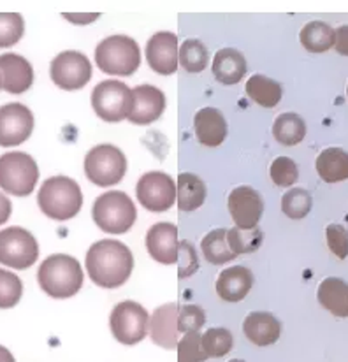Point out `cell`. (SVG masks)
<instances>
[{"label": "cell", "instance_id": "1", "mask_svg": "<svg viewBox=\"0 0 348 362\" xmlns=\"http://www.w3.org/2000/svg\"><path fill=\"white\" fill-rule=\"evenodd\" d=\"M85 264L93 284L103 288H118L132 274L134 257L123 243L103 240L90 246Z\"/></svg>", "mask_w": 348, "mask_h": 362}, {"label": "cell", "instance_id": "2", "mask_svg": "<svg viewBox=\"0 0 348 362\" xmlns=\"http://www.w3.org/2000/svg\"><path fill=\"white\" fill-rule=\"evenodd\" d=\"M83 269L78 260L65 253L50 255L39 266L37 281L42 291L55 299L72 298L83 287Z\"/></svg>", "mask_w": 348, "mask_h": 362}, {"label": "cell", "instance_id": "3", "mask_svg": "<svg viewBox=\"0 0 348 362\" xmlns=\"http://www.w3.org/2000/svg\"><path fill=\"white\" fill-rule=\"evenodd\" d=\"M37 204L48 218L67 222L74 218L83 206V194L79 185L67 176H53L41 185Z\"/></svg>", "mask_w": 348, "mask_h": 362}, {"label": "cell", "instance_id": "4", "mask_svg": "<svg viewBox=\"0 0 348 362\" xmlns=\"http://www.w3.org/2000/svg\"><path fill=\"white\" fill-rule=\"evenodd\" d=\"M92 218L104 233L125 234L136 223L137 209L125 192L111 190L95 199Z\"/></svg>", "mask_w": 348, "mask_h": 362}, {"label": "cell", "instance_id": "5", "mask_svg": "<svg viewBox=\"0 0 348 362\" xmlns=\"http://www.w3.org/2000/svg\"><path fill=\"white\" fill-rule=\"evenodd\" d=\"M95 64L111 76H130L141 64L139 46L127 35H111L97 45Z\"/></svg>", "mask_w": 348, "mask_h": 362}, {"label": "cell", "instance_id": "6", "mask_svg": "<svg viewBox=\"0 0 348 362\" xmlns=\"http://www.w3.org/2000/svg\"><path fill=\"white\" fill-rule=\"evenodd\" d=\"M39 168L34 158L23 151H9L0 157V188L6 194L25 197L34 192Z\"/></svg>", "mask_w": 348, "mask_h": 362}, {"label": "cell", "instance_id": "7", "mask_svg": "<svg viewBox=\"0 0 348 362\" xmlns=\"http://www.w3.org/2000/svg\"><path fill=\"white\" fill-rule=\"evenodd\" d=\"M127 173V157L113 144H99L85 157V175L97 187H113Z\"/></svg>", "mask_w": 348, "mask_h": 362}, {"label": "cell", "instance_id": "8", "mask_svg": "<svg viewBox=\"0 0 348 362\" xmlns=\"http://www.w3.org/2000/svg\"><path fill=\"white\" fill-rule=\"evenodd\" d=\"M132 106V90L122 81H100L92 92V107L97 117L108 123H118L129 117Z\"/></svg>", "mask_w": 348, "mask_h": 362}, {"label": "cell", "instance_id": "9", "mask_svg": "<svg viewBox=\"0 0 348 362\" xmlns=\"http://www.w3.org/2000/svg\"><path fill=\"white\" fill-rule=\"evenodd\" d=\"M39 259V245L23 227L0 230V264L13 269H28Z\"/></svg>", "mask_w": 348, "mask_h": 362}, {"label": "cell", "instance_id": "10", "mask_svg": "<svg viewBox=\"0 0 348 362\" xmlns=\"http://www.w3.org/2000/svg\"><path fill=\"white\" fill-rule=\"evenodd\" d=\"M150 315L139 303L123 301L111 311L110 327L122 345H136L146 338Z\"/></svg>", "mask_w": 348, "mask_h": 362}, {"label": "cell", "instance_id": "11", "mask_svg": "<svg viewBox=\"0 0 348 362\" xmlns=\"http://www.w3.org/2000/svg\"><path fill=\"white\" fill-rule=\"evenodd\" d=\"M52 81L62 90H79L92 79V64L79 52H64L50 65Z\"/></svg>", "mask_w": 348, "mask_h": 362}, {"label": "cell", "instance_id": "12", "mask_svg": "<svg viewBox=\"0 0 348 362\" xmlns=\"http://www.w3.org/2000/svg\"><path fill=\"white\" fill-rule=\"evenodd\" d=\"M136 194L148 211L164 213L173 208L176 201V183L166 173L150 171L137 181Z\"/></svg>", "mask_w": 348, "mask_h": 362}, {"label": "cell", "instance_id": "13", "mask_svg": "<svg viewBox=\"0 0 348 362\" xmlns=\"http://www.w3.org/2000/svg\"><path fill=\"white\" fill-rule=\"evenodd\" d=\"M34 130V115L27 106L11 103L0 107V146L9 148L25 143Z\"/></svg>", "mask_w": 348, "mask_h": 362}, {"label": "cell", "instance_id": "14", "mask_svg": "<svg viewBox=\"0 0 348 362\" xmlns=\"http://www.w3.org/2000/svg\"><path fill=\"white\" fill-rule=\"evenodd\" d=\"M227 208L239 229H255L264 213V199L255 188L248 185L236 187L227 199Z\"/></svg>", "mask_w": 348, "mask_h": 362}, {"label": "cell", "instance_id": "15", "mask_svg": "<svg viewBox=\"0 0 348 362\" xmlns=\"http://www.w3.org/2000/svg\"><path fill=\"white\" fill-rule=\"evenodd\" d=\"M164 110V92L153 85H139L132 88V106L127 120L134 125H150L162 117Z\"/></svg>", "mask_w": 348, "mask_h": 362}, {"label": "cell", "instance_id": "16", "mask_svg": "<svg viewBox=\"0 0 348 362\" xmlns=\"http://www.w3.org/2000/svg\"><path fill=\"white\" fill-rule=\"evenodd\" d=\"M178 37L173 32H157L146 42V62L157 74L169 76L178 71Z\"/></svg>", "mask_w": 348, "mask_h": 362}, {"label": "cell", "instance_id": "17", "mask_svg": "<svg viewBox=\"0 0 348 362\" xmlns=\"http://www.w3.org/2000/svg\"><path fill=\"white\" fill-rule=\"evenodd\" d=\"M0 78L2 88L7 93L20 95L25 93L34 83V69L30 62L16 53H4L0 55Z\"/></svg>", "mask_w": 348, "mask_h": 362}, {"label": "cell", "instance_id": "18", "mask_svg": "<svg viewBox=\"0 0 348 362\" xmlns=\"http://www.w3.org/2000/svg\"><path fill=\"white\" fill-rule=\"evenodd\" d=\"M178 229L174 223L158 222L150 227L146 233V250L151 259L157 260L158 264H171L178 262Z\"/></svg>", "mask_w": 348, "mask_h": 362}, {"label": "cell", "instance_id": "19", "mask_svg": "<svg viewBox=\"0 0 348 362\" xmlns=\"http://www.w3.org/2000/svg\"><path fill=\"white\" fill-rule=\"evenodd\" d=\"M178 311H180V306L169 303L157 308L150 317V325H148L150 338L161 349H178V343H180V339H178V336H180V331H178Z\"/></svg>", "mask_w": 348, "mask_h": 362}, {"label": "cell", "instance_id": "20", "mask_svg": "<svg viewBox=\"0 0 348 362\" xmlns=\"http://www.w3.org/2000/svg\"><path fill=\"white\" fill-rule=\"evenodd\" d=\"M243 332L257 346H269L282 334V322L269 311H252L243 322Z\"/></svg>", "mask_w": 348, "mask_h": 362}, {"label": "cell", "instance_id": "21", "mask_svg": "<svg viewBox=\"0 0 348 362\" xmlns=\"http://www.w3.org/2000/svg\"><path fill=\"white\" fill-rule=\"evenodd\" d=\"M216 294L227 303H239L253 287V274L245 266H232L222 271L216 280Z\"/></svg>", "mask_w": 348, "mask_h": 362}, {"label": "cell", "instance_id": "22", "mask_svg": "<svg viewBox=\"0 0 348 362\" xmlns=\"http://www.w3.org/2000/svg\"><path fill=\"white\" fill-rule=\"evenodd\" d=\"M195 137L201 144L216 148L226 141L227 122L224 115L215 107H202L194 117Z\"/></svg>", "mask_w": 348, "mask_h": 362}, {"label": "cell", "instance_id": "23", "mask_svg": "<svg viewBox=\"0 0 348 362\" xmlns=\"http://www.w3.org/2000/svg\"><path fill=\"white\" fill-rule=\"evenodd\" d=\"M317 299L335 317H348V284L342 278L329 276L318 285Z\"/></svg>", "mask_w": 348, "mask_h": 362}, {"label": "cell", "instance_id": "24", "mask_svg": "<svg viewBox=\"0 0 348 362\" xmlns=\"http://www.w3.org/2000/svg\"><path fill=\"white\" fill-rule=\"evenodd\" d=\"M213 76L222 85H236L246 74V60L234 48H224L213 59Z\"/></svg>", "mask_w": 348, "mask_h": 362}, {"label": "cell", "instance_id": "25", "mask_svg": "<svg viewBox=\"0 0 348 362\" xmlns=\"http://www.w3.org/2000/svg\"><path fill=\"white\" fill-rule=\"evenodd\" d=\"M318 176L325 183H340L348 180V151L343 148H325L315 162Z\"/></svg>", "mask_w": 348, "mask_h": 362}, {"label": "cell", "instance_id": "26", "mask_svg": "<svg viewBox=\"0 0 348 362\" xmlns=\"http://www.w3.org/2000/svg\"><path fill=\"white\" fill-rule=\"evenodd\" d=\"M206 185L197 175L181 173L176 180V201L181 211H194L206 201Z\"/></svg>", "mask_w": 348, "mask_h": 362}, {"label": "cell", "instance_id": "27", "mask_svg": "<svg viewBox=\"0 0 348 362\" xmlns=\"http://www.w3.org/2000/svg\"><path fill=\"white\" fill-rule=\"evenodd\" d=\"M301 45L310 53H325L335 46L336 30L325 21H310L301 28Z\"/></svg>", "mask_w": 348, "mask_h": 362}, {"label": "cell", "instance_id": "28", "mask_svg": "<svg viewBox=\"0 0 348 362\" xmlns=\"http://www.w3.org/2000/svg\"><path fill=\"white\" fill-rule=\"evenodd\" d=\"M246 93H248V97L253 103L271 110V107H274L282 100L284 88H282L280 83L267 78V76L253 74L246 81Z\"/></svg>", "mask_w": 348, "mask_h": 362}, {"label": "cell", "instance_id": "29", "mask_svg": "<svg viewBox=\"0 0 348 362\" xmlns=\"http://www.w3.org/2000/svg\"><path fill=\"white\" fill-rule=\"evenodd\" d=\"M273 136L284 146H296L306 137V122L297 113H284L273 123Z\"/></svg>", "mask_w": 348, "mask_h": 362}, {"label": "cell", "instance_id": "30", "mask_svg": "<svg viewBox=\"0 0 348 362\" xmlns=\"http://www.w3.org/2000/svg\"><path fill=\"white\" fill-rule=\"evenodd\" d=\"M201 250L204 259L215 266L231 262L238 257L227 245V229H215L206 234L201 241Z\"/></svg>", "mask_w": 348, "mask_h": 362}, {"label": "cell", "instance_id": "31", "mask_svg": "<svg viewBox=\"0 0 348 362\" xmlns=\"http://www.w3.org/2000/svg\"><path fill=\"white\" fill-rule=\"evenodd\" d=\"M178 62L181 67L187 72H202L208 67L209 62V52L201 41L197 39H187L181 45L180 55H178Z\"/></svg>", "mask_w": 348, "mask_h": 362}, {"label": "cell", "instance_id": "32", "mask_svg": "<svg viewBox=\"0 0 348 362\" xmlns=\"http://www.w3.org/2000/svg\"><path fill=\"white\" fill-rule=\"evenodd\" d=\"M264 241V233L255 227V229H239V227H232L227 230V245L236 255H243V253H253L260 248Z\"/></svg>", "mask_w": 348, "mask_h": 362}, {"label": "cell", "instance_id": "33", "mask_svg": "<svg viewBox=\"0 0 348 362\" xmlns=\"http://www.w3.org/2000/svg\"><path fill=\"white\" fill-rule=\"evenodd\" d=\"M202 350L208 356V359H219V357L227 356L232 350L234 339H232L231 331L224 327H211L201 334Z\"/></svg>", "mask_w": 348, "mask_h": 362}, {"label": "cell", "instance_id": "34", "mask_svg": "<svg viewBox=\"0 0 348 362\" xmlns=\"http://www.w3.org/2000/svg\"><path fill=\"white\" fill-rule=\"evenodd\" d=\"M313 199L311 194L304 188H292L282 197V211L292 220H301L311 211Z\"/></svg>", "mask_w": 348, "mask_h": 362}, {"label": "cell", "instance_id": "35", "mask_svg": "<svg viewBox=\"0 0 348 362\" xmlns=\"http://www.w3.org/2000/svg\"><path fill=\"white\" fill-rule=\"evenodd\" d=\"M25 32V21L20 13H0V48L14 46Z\"/></svg>", "mask_w": 348, "mask_h": 362}, {"label": "cell", "instance_id": "36", "mask_svg": "<svg viewBox=\"0 0 348 362\" xmlns=\"http://www.w3.org/2000/svg\"><path fill=\"white\" fill-rule=\"evenodd\" d=\"M23 294V284L20 278L11 271L0 267V308H13L20 303Z\"/></svg>", "mask_w": 348, "mask_h": 362}, {"label": "cell", "instance_id": "37", "mask_svg": "<svg viewBox=\"0 0 348 362\" xmlns=\"http://www.w3.org/2000/svg\"><path fill=\"white\" fill-rule=\"evenodd\" d=\"M269 176L277 187L287 188L292 187V185L299 180V169H297V164L292 158L278 157L274 158L273 164H271Z\"/></svg>", "mask_w": 348, "mask_h": 362}, {"label": "cell", "instance_id": "38", "mask_svg": "<svg viewBox=\"0 0 348 362\" xmlns=\"http://www.w3.org/2000/svg\"><path fill=\"white\" fill-rule=\"evenodd\" d=\"M206 324V313L197 304H185L178 311V331L183 334L199 332V329Z\"/></svg>", "mask_w": 348, "mask_h": 362}, {"label": "cell", "instance_id": "39", "mask_svg": "<svg viewBox=\"0 0 348 362\" xmlns=\"http://www.w3.org/2000/svg\"><path fill=\"white\" fill-rule=\"evenodd\" d=\"M178 362H204L208 361V356L202 350L201 334L192 332L185 334L178 343Z\"/></svg>", "mask_w": 348, "mask_h": 362}, {"label": "cell", "instance_id": "40", "mask_svg": "<svg viewBox=\"0 0 348 362\" xmlns=\"http://www.w3.org/2000/svg\"><path fill=\"white\" fill-rule=\"evenodd\" d=\"M178 276L183 280V278L192 276L195 271L199 269V257L197 252H195L194 245L190 241H180V246H178Z\"/></svg>", "mask_w": 348, "mask_h": 362}, {"label": "cell", "instance_id": "41", "mask_svg": "<svg viewBox=\"0 0 348 362\" xmlns=\"http://www.w3.org/2000/svg\"><path fill=\"white\" fill-rule=\"evenodd\" d=\"M325 240L327 246L338 259H347L348 257V230L340 223H331L325 229Z\"/></svg>", "mask_w": 348, "mask_h": 362}, {"label": "cell", "instance_id": "42", "mask_svg": "<svg viewBox=\"0 0 348 362\" xmlns=\"http://www.w3.org/2000/svg\"><path fill=\"white\" fill-rule=\"evenodd\" d=\"M62 16L74 25H90V23H93L95 20H99L100 14L99 13H76V14L64 13Z\"/></svg>", "mask_w": 348, "mask_h": 362}, {"label": "cell", "instance_id": "43", "mask_svg": "<svg viewBox=\"0 0 348 362\" xmlns=\"http://www.w3.org/2000/svg\"><path fill=\"white\" fill-rule=\"evenodd\" d=\"M335 48L340 55L348 57V25H342V27L336 28Z\"/></svg>", "mask_w": 348, "mask_h": 362}, {"label": "cell", "instance_id": "44", "mask_svg": "<svg viewBox=\"0 0 348 362\" xmlns=\"http://www.w3.org/2000/svg\"><path fill=\"white\" fill-rule=\"evenodd\" d=\"M11 211H13V206H11V201L4 194H0V226L6 223L9 220Z\"/></svg>", "mask_w": 348, "mask_h": 362}, {"label": "cell", "instance_id": "45", "mask_svg": "<svg viewBox=\"0 0 348 362\" xmlns=\"http://www.w3.org/2000/svg\"><path fill=\"white\" fill-rule=\"evenodd\" d=\"M0 362H16L14 361L13 354L6 349V346L0 345Z\"/></svg>", "mask_w": 348, "mask_h": 362}, {"label": "cell", "instance_id": "46", "mask_svg": "<svg viewBox=\"0 0 348 362\" xmlns=\"http://www.w3.org/2000/svg\"><path fill=\"white\" fill-rule=\"evenodd\" d=\"M229 362H245V361H241V359H232V361H229Z\"/></svg>", "mask_w": 348, "mask_h": 362}, {"label": "cell", "instance_id": "47", "mask_svg": "<svg viewBox=\"0 0 348 362\" xmlns=\"http://www.w3.org/2000/svg\"><path fill=\"white\" fill-rule=\"evenodd\" d=\"M0 88H2V78H0Z\"/></svg>", "mask_w": 348, "mask_h": 362}, {"label": "cell", "instance_id": "48", "mask_svg": "<svg viewBox=\"0 0 348 362\" xmlns=\"http://www.w3.org/2000/svg\"><path fill=\"white\" fill-rule=\"evenodd\" d=\"M347 97H348V86H347Z\"/></svg>", "mask_w": 348, "mask_h": 362}]
</instances>
